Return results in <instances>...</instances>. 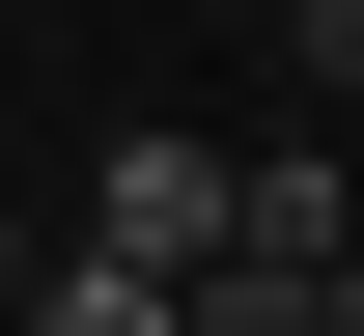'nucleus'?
Wrapping results in <instances>:
<instances>
[{"mask_svg": "<svg viewBox=\"0 0 364 336\" xmlns=\"http://www.w3.org/2000/svg\"><path fill=\"white\" fill-rule=\"evenodd\" d=\"M336 336H364V252H336Z\"/></svg>", "mask_w": 364, "mask_h": 336, "instance_id": "7", "label": "nucleus"}, {"mask_svg": "<svg viewBox=\"0 0 364 336\" xmlns=\"http://www.w3.org/2000/svg\"><path fill=\"white\" fill-rule=\"evenodd\" d=\"M168 336H336V281H252L225 252V281H168Z\"/></svg>", "mask_w": 364, "mask_h": 336, "instance_id": "4", "label": "nucleus"}, {"mask_svg": "<svg viewBox=\"0 0 364 336\" xmlns=\"http://www.w3.org/2000/svg\"><path fill=\"white\" fill-rule=\"evenodd\" d=\"M225 252H252V281H336V252H364V141H252L225 168Z\"/></svg>", "mask_w": 364, "mask_h": 336, "instance_id": "1", "label": "nucleus"}, {"mask_svg": "<svg viewBox=\"0 0 364 336\" xmlns=\"http://www.w3.org/2000/svg\"><path fill=\"white\" fill-rule=\"evenodd\" d=\"M336 141H364V112H336Z\"/></svg>", "mask_w": 364, "mask_h": 336, "instance_id": "8", "label": "nucleus"}, {"mask_svg": "<svg viewBox=\"0 0 364 336\" xmlns=\"http://www.w3.org/2000/svg\"><path fill=\"white\" fill-rule=\"evenodd\" d=\"M85 252H140V281H225V141H112Z\"/></svg>", "mask_w": 364, "mask_h": 336, "instance_id": "2", "label": "nucleus"}, {"mask_svg": "<svg viewBox=\"0 0 364 336\" xmlns=\"http://www.w3.org/2000/svg\"><path fill=\"white\" fill-rule=\"evenodd\" d=\"M280 56H309V85H336V112H364V0H309V28H280Z\"/></svg>", "mask_w": 364, "mask_h": 336, "instance_id": "5", "label": "nucleus"}, {"mask_svg": "<svg viewBox=\"0 0 364 336\" xmlns=\"http://www.w3.org/2000/svg\"><path fill=\"white\" fill-rule=\"evenodd\" d=\"M28 281H56V252H28V224H0V336H28Z\"/></svg>", "mask_w": 364, "mask_h": 336, "instance_id": "6", "label": "nucleus"}, {"mask_svg": "<svg viewBox=\"0 0 364 336\" xmlns=\"http://www.w3.org/2000/svg\"><path fill=\"white\" fill-rule=\"evenodd\" d=\"M28 336H168V281H140V252H56V281H28Z\"/></svg>", "mask_w": 364, "mask_h": 336, "instance_id": "3", "label": "nucleus"}]
</instances>
